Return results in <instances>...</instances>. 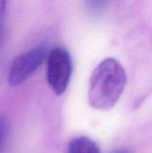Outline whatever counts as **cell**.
Instances as JSON below:
<instances>
[{"label": "cell", "instance_id": "obj_1", "mask_svg": "<svg viewBox=\"0 0 152 153\" xmlns=\"http://www.w3.org/2000/svg\"><path fill=\"white\" fill-rule=\"evenodd\" d=\"M126 84V74L123 65L109 57L100 62L90 79L89 104L92 108L108 110L120 99Z\"/></svg>", "mask_w": 152, "mask_h": 153}, {"label": "cell", "instance_id": "obj_2", "mask_svg": "<svg viewBox=\"0 0 152 153\" xmlns=\"http://www.w3.org/2000/svg\"><path fill=\"white\" fill-rule=\"evenodd\" d=\"M73 73L70 53L64 48H54L47 59V80L56 95H62L67 89Z\"/></svg>", "mask_w": 152, "mask_h": 153}, {"label": "cell", "instance_id": "obj_3", "mask_svg": "<svg viewBox=\"0 0 152 153\" xmlns=\"http://www.w3.org/2000/svg\"><path fill=\"white\" fill-rule=\"evenodd\" d=\"M47 54V48L39 46L18 56L13 61L9 69V84L16 86L30 77L41 66Z\"/></svg>", "mask_w": 152, "mask_h": 153}, {"label": "cell", "instance_id": "obj_4", "mask_svg": "<svg viewBox=\"0 0 152 153\" xmlns=\"http://www.w3.org/2000/svg\"><path fill=\"white\" fill-rule=\"evenodd\" d=\"M68 153H101L95 142L86 136L73 139L68 145Z\"/></svg>", "mask_w": 152, "mask_h": 153}, {"label": "cell", "instance_id": "obj_5", "mask_svg": "<svg viewBox=\"0 0 152 153\" xmlns=\"http://www.w3.org/2000/svg\"><path fill=\"white\" fill-rule=\"evenodd\" d=\"M8 134V125L6 119L0 116V153L2 152L5 144Z\"/></svg>", "mask_w": 152, "mask_h": 153}, {"label": "cell", "instance_id": "obj_6", "mask_svg": "<svg viewBox=\"0 0 152 153\" xmlns=\"http://www.w3.org/2000/svg\"><path fill=\"white\" fill-rule=\"evenodd\" d=\"M6 12H7V2L0 1V45L2 43L3 37H4Z\"/></svg>", "mask_w": 152, "mask_h": 153}, {"label": "cell", "instance_id": "obj_7", "mask_svg": "<svg viewBox=\"0 0 152 153\" xmlns=\"http://www.w3.org/2000/svg\"><path fill=\"white\" fill-rule=\"evenodd\" d=\"M89 4H90V8L92 11H94V12H100V11H102L106 7V5L108 4V2L98 1V2H90Z\"/></svg>", "mask_w": 152, "mask_h": 153}, {"label": "cell", "instance_id": "obj_8", "mask_svg": "<svg viewBox=\"0 0 152 153\" xmlns=\"http://www.w3.org/2000/svg\"><path fill=\"white\" fill-rule=\"evenodd\" d=\"M111 153H132V152L127 148H119V149L115 150L113 152Z\"/></svg>", "mask_w": 152, "mask_h": 153}]
</instances>
